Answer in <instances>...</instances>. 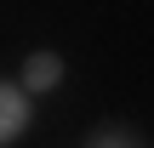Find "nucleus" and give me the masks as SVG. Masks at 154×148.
<instances>
[{"instance_id": "nucleus-1", "label": "nucleus", "mask_w": 154, "mask_h": 148, "mask_svg": "<svg viewBox=\"0 0 154 148\" xmlns=\"http://www.w3.org/2000/svg\"><path fill=\"white\" fill-rule=\"evenodd\" d=\"M23 125H29V103H23V91H17V86H0V148L17 143Z\"/></svg>"}, {"instance_id": "nucleus-2", "label": "nucleus", "mask_w": 154, "mask_h": 148, "mask_svg": "<svg viewBox=\"0 0 154 148\" xmlns=\"http://www.w3.org/2000/svg\"><path fill=\"white\" fill-rule=\"evenodd\" d=\"M63 80V57H51V51H34L29 57V68H23V86H34V91H51Z\"/></svg>"}]
</instances>
